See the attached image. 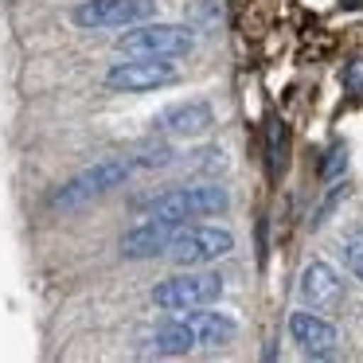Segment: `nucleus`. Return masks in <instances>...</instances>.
<instances>
[{"instance_id":"nucleus-14","label":"nucleus","mask_w":363,"mask_h":363,"mask_svg":"<svg viewBox=\"0 0 363 363\" xmlns=\"http://www.w3.org/2000/svg\"><path fill=\"white\" fill-rule=\"evenodd\" d=\"M172 145L168 141H141L133 149V164L137 168H164V164H172Z\"/></svg>"},{"instance_id":"nucleus-9","label":"nucleus","mask_w":363,"mask_h":363,"mask_svg":"<svg viewBox=\"0 0 363 363\" xmlns=\"http://www.w3.org/2000/svg\"><path fill=\"white\" fill-rule=\"evenodd\" d=\"M289 336H293V344H297L305 355H313V359H328V355L336 352V344H340L336 324L324 320L316 308L313 313H308V308L289 313Z\"/></svg>"},{"instance_id":"nucleus-18","label":"nucleus","mask_w":363,"mask_h":363,"mask_svg":"<svg viewBox=\"0 0 363 363\" xmlns=\"http://www.w3.org/2000/svg\"><path fill=\"white\" fill-rule=\"evenodd\" d=\"M344 86L352 90V94H363V55H355L352 63L344 67Z\"/></svg>"},{"instance_id":"nucleus-3","label":"nucleus","mask_w":363,"mask_h":363,"mask_svg":"<svg viewBox=\"0 0 363 363\" xmlns=\"http://www.w3.org/2000/svg\"><path fill=\"white\" fill-rule=\"evenodd\" d=\"M133 172H137L133 157L98 160L94 168H86V172H79L74 180H67L63 188L51 196V207H79V203H86V199H94V196H106V191L121 188Z\"/></svg>"},{"instance_id":"nucleus-8","label":"nucleus","mask_w":363,"mask_h":363,"mask_svg":"<svg viewBox=\"0 0 363 363\" xmlns=\"http://www.w3.org/2000/svg\"><path fill=\"white\" fill-rule=\"evenodd\" d=\"M176 230H180L176 223H168V219H157V215H149L145 223H137V227H129L125 235H121L118 250H121V258H129V262L157 258V254H168V246H172Z\"/></svg>"},{"instance_id":"nucleus-17","label":"nucleus","mask_w":363,"mask_h":363,"mask_svg":"<svg viewBox=\"0 0 363 363\" xmlns=\"http://www.w3.org/2000/svg\"><path fill=\"white\" fill-rule=\"evenodd\" d=\"M281 152H285V129L281 121H269V168H281Z\"/></svg>"},{"instance_id":"nucleus-6","label":"nucleus","mask_w":363,"mask_h":363,"mask_svg":"<svg viewBox=\"0 0 363 363\" xmlns=\"http://www.w3.org/2000/svg\"><path fill=\"white\" fill-rule=\"evenodd\" d=\"M157 12L152 0H82L74 4L71 20L86 32L94 28H129V24H141Z\"/></svg>"},{"instance_id":"nucleus-16","label":"nucleus","mask_w":363,"mask_h":363,"mask_svg":"<svg viewBox=\"0 0 363 363\" xmlns=\"http://www.w3.org/2000/svg\"><path fill=\"white\" fill-rule=\"evenodd\" d=\"M324 157H328V160H324V164H320V176H324V180H336V176L340 172H344V168H347V149H344V145H332V149L328 152H324Z\"/></svg>"},{"instance_id":"nucleus-11","label":"nucleus","mask_w":363,"mask_h":363,"mask_svg":"<svg viewBox=\"0 0 363 363\" xmlns=\"http://www.w3.org/2000/svg\"><path fill=\"white\" fill-rule=\"evenodd\" d=\"M301 301L316 313H332L344 301V281L328 262H308L301 269Z\"/></svg>"},{"instance_id":"nucleus-12","label":"nucleus","mask_w":363,"mask_h":363,"mask_svg":"<svg viewBox=\"0 0 363 363\" xmlns=\"http://www.w3.org/2000/svg\"><path fill=\"white\" fill-rule=\"evenodd\" d=\"M176 316H180V320L191 328V336H196L199 347H223V344H230V340H235V332H238L235 316L207 313V305L203 308H184V313H176Z\"/></svg>"},{"instance_id":"nucleus-7","label":"nucleus","mask_w":363,"mask_h":363,"mask_svg":"<svg viewBox=\"0 0 363 363\" xmlns=\"http://www.w3.org/2000/svg\"><path fill=\"white\" fill-rule=\"evenodd\" d=\"M180 82V71L164 59H133V63H118L106 74V86L118 94H149V90L172 86Z\"/></svg>"},{"instance_id":"nucleus-10","label":"nucleus","mask_w":363,"mask_h":363,"mask_svg":"<svg viewBox=\"0 0 363 363\" xmlns=\"http://www.w3.org/2000/svg\"><path fill=\"white\" fill-rule=\"evenodd\" d=\"M215 125V110L207 102H176L152 118V133L164 137H203Z\"/></svg>"},{"instance_id":"nucleus-4","label":"nucleus","mask_w":363,"mask_h":363,"mask_svg":"<svg viewBox=\"0 0 363 363\" xmlns=\"http://www.w3.org/2000/svg\"><path fill=\"white\" fill-rule=\"evenodd\" d=\"M223 297V277L219 274H196L188 266V274L164 277V281L152 289V305L164 308V313H184V308H203L215 305Z\"/></svg>"},{"instance_id":"nucleus-5","label":"nucleus","mask_w":363,"mask_h":363,"mask_svg":"<svg viewBox=\"0 0 363 363\" xmlns=\"http://www.w3.org/2000/svg\"><path fill=\"white\" fill-rule=\"evenodd\" d=\"M235 250V235L223 227H180L168 246V258L180 266H207Z\"/></svg>"},{"instance_id":"nucleus-2","label":"nucleus","mask_w":363,"mask_h":363,"mask_svg":"<svg viewBox=\"0 0 363 363\" xmlns=\"http://www.w3.org/2000/svg\"><path fill=\"white\" fill-rule=\"evenodd\" d=\"M113 48L129 59H180V55H191L196 48V32L184 24H137L129 28L125 35H118Z\"/></svg>"},{"instance_id":"nucleus-1","label":"nucleus","mask_w":363,"mask_h":363,"mask_svg":"<svg viewBox=\"0 0 363 363\" xmlns=\"http://www.w3.org/2000/svg\"><path fill=\"white\" fill-rule=\"evenodd\" d=\"M227 207H230V196L219 184H188V188H172V191H164V196L149 199V215L168 219V223H176V227H184L188 219L223 215Z\"/></svg>"},{"instance_id":"nucleus-13","label":"nucleus","mask_w":363,"mask_h":363,"mask_svg":"<svg viewBox=\"0 0 363 363\" xmlns=\"http://www.w3.org/2000/svg\"><path fill=\"white\" fill-rule=\"evenodd\" d=\"M145 347L157 352V355H184V352H191V347H199V344H196V336H191L188 324L172 313L164 324H157V328L145 336Z\"/></svg>"},{"instance_id":"nucleus-15","label":"nucleus","mask_w":363,"mask_h":363,"mask_svg":"<svg viewBox=\"0 0 363 363\" xmlns=\"http://www.w3.org/2000/svg\"><path fill=\"white\" fill-rule=\"evenodd\" d=\"M344 262H347V269L363 281V230H355V235L344 238Z\"/></svg>"}]
</instances>
